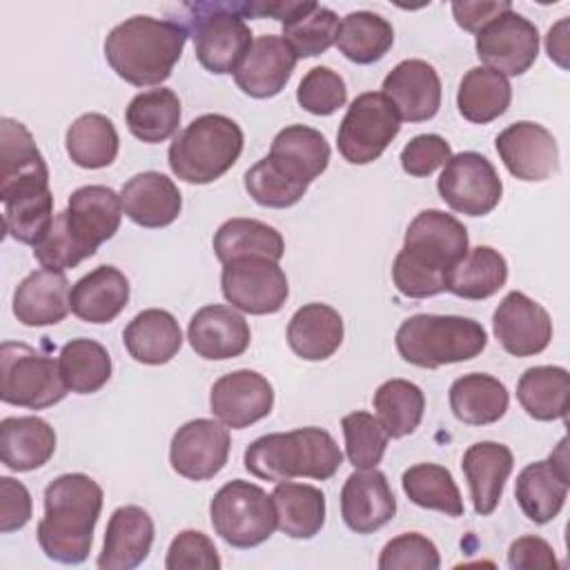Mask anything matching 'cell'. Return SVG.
<instances>
[{"instance_id":"6da1fadb","label":"cell","mask_w":570,"mask_h":570,"mask_svg":"<svg viewBox=\"0 0 570 570\" xmlns=\"http://www.w3.org/2000/svg\"><path fill=\"white\" fill-rule=\"evenodd\" d=\"M468 249V229L459 218L441 209L419 212L392 263L394 287L407 298L445 292L450 269Z\"/></svg>"},{"instance_id":"7a4b0ae2","label":"cell","mask_w":570,"mask_h":570,"mask_svg":"<svg viewBox=\"0 0 570 570\" xmlns=\"http://www.w3.org/2000/svg\"><path fill=\"white\" fill-rule=\"evenodd\" d=\"M102 499V488L82 472L53 479L45 488V517L36 530L42 552L58 563H82L91 550Z\"/></svg>"},{"instance_id":"3957f363","label":"cell","mask_w":570,"mask_h":570,"mask_svg":"<svg viewBox=\"0 0 570 570\" xmlns=\"http://www.w3.org/2000/svg\"><path fill=\"white\" fill-rule=\"evenodd\" d=\"M189 29L176 20L131 16L105 40V58L118 78L134 87L165 82L183 56Z\"/></svg>"},{"instance_id":"277c9868","label":"cell","mask_w":570,"mask_h":570,"mask_svg":"<svg viewBox=\"0 0 570 570\" xmlns=\"http://www.w3.org/2000/svg\"><path fill=\"white\" fill-rule=\"evenodd\" d=\"M245 470L256 479L281 483L298 476L327 481L343 465V452L323 428H298L258 436L245 448Z\"/></svg>"},{"instance_id":"5b68a950","label":"cell","mask_w":570,"mask_h":570,"mask_svg":"<svg viewBox=\"0 0 570 570\" xmlns=\"http://www.w3.org/2000/svg\"><path fill=\"white\" fill-rule=\"evenodd\" d=\"M394 341L405 363L436 370L479 356L488 345V332L468 316L414 314L399 325Z\"/></svg>"},{"instance_id":"8992f818","label":"cell","mask_w":570,"mask_h":570,"mask_svg":"<svg viewBox=\"0 0 570 570\" xmlns=\"http://www.w3.org/2000/svg\"><path fill=\"white\" fill-rule=\"evenodd\" d=\"M243 129L223 114L194 118L169 145L167 163L176 178L207 185L227 174L243 151Z\"/></svg>"},{"instance_id":"52a82bcc","label":"cell","mask_w":570,"mask_h":570,"mask_svg":"<svg viewBox=\"0 0 570 570\" xmlns=\"http://www.w3.org/2000/svg\"><path fill=\"white\" fill-rule=\"evenodd\" d=\"M189 31L198 62L216 76L234 73L252 47V29L245 22V2H196L187 4Z\"/></svg>"},{"instance_id":"ba28073f","label":"cell","mask_w":570,"mask_h":570,"mask_svg":"<svg viewBox=\"0 0 570 570\" xmlns=\"http://www.w3.org/2000/svg\"><path fill=\"white\" fill-rule=\"evenodd\" d=\"M209 519L214 532L232 548H256L276 530L272 494L243 479L227 481L214 494Z\"/></svg>"},{"instance_id":"9c48e42d","label":"cell","mask_w":570,"mask_h":570,"mask_svg":"<svg viewBox=\"0 0 570 570\" xmlns=\"http://www.w3.org/2000/svg\"><path fill=\"white\" fill-rule=\"evenodd\" d=\"M58 361L27 343L0 345V399L16 407L45 410L67 396Z\"/></svg>"},{"instance_id":"30bf717a","label":"cell","mask_w":570,"mask_h":570,"mask_svg":"<svg viewBox=\"0 0 570 570\" xmlns=\"http://www.w3.org/2000/svg\"><path fill=\"white\" fill-rule=\"evenodd\" d=\"M399 131L401 118L394 105L381 91H365L350 102L338 125V154L352 165L374 163Z\"/></svg>"},{"instance_id":"8fae6325","label":"cell","mask_w":570,"mask_h":570,"mask_svg":"<svg viewBox=\"0 0 570 570\" xmlns=\"http://www.w3.org/2000/svg\"><path fill=\"white\" fill-rule=\"evenodd\" d=\"M220 289L232 307L256 316L276 314L289 296L285 272L276 261L263 256L223 263Z\"/></svg>"},{"instance_id":"7c38bea8","label":"cell","mask_w":570,"mask_h":570,"mask_svg":"<svg viewBox=\"0 0 570 570\" xmlns=\"http://www.w3.org/2000/svg\"><path fill=\"white\" fill-rule=\"evenodd\" d=\"M436 189L450 209L465 216H485L499 205L503 183L483 154L461 151L445 163Z\"/></svg>"},{"instance_id":"4fadbf2b","label":"cell","mask_w":570,"mask_h":570,"mask_svg":"<svg viewBox=\"0 0 570 570\" xmlns=\"http://www.w3.org/2000/svg\"><path fill=\"white\" fill-rule=\"evenodd\" d=\"M483 67L508 76L525 73L539 56V29L514 9L485 24L474 40Z\"/></svg>"},{"instance_id":"5bb4252c","label":"cell","mask_w":570,"mask_h":570,"mask_svg":"<svg viewBox=\"0 0 570 570\" xmlns=\"http://www.w3.org/2000/svg\"><path fill=\"white\" fill-rule=\"evenodd\" d=\"M229 448L227 425L214 419H194L174 432L169 463L189 481H207L225 468Z\"/></svg>"},{"instance_id":"9a60e30c","label":"cell","mask_w":570,"mask_h":570,"mask_svg":"<svg viewBox=\"0 0 570 570\" xmlns=\"http://www.w3.org/2000/svg\"><path fill=\"white\" fill-rule=\"evenodd\" d=\"M570 472H568V439L563 436L554 452L546 461L528 463L514 485V497L521 512L543 525L552 521L568 497Z\"/></svg>"},{"instance_id":"2e32d148","label":"cell","mask_w":570,"mask_h":570,"mask_svg":"<svg viewBox=\"0 0 570 570\" xmlns=\"http://www.w3.org/2000/svg\"><path fill=\"white\" fill-rule=\"evenodd\" d=\"M494 145L505 169L519 180L541 183L559 169L557 140L539 122H512L497 136Z\"/></svg>"},{"instance_id":"e0dca14e","label":"cell","mask_w":570,"mask_h":570,"mask_svg":"<svg viewBox=\"0 0 570 570\" xmlns=\"http://www.w3.org/2000/svg\"><path fill=\"white\" fill-rule=\"evenodd\" d=\"M209 407L223 425L243 430L272 412L274 387L254 370H234L214 381L209 390Z\"/></svg>"},{"instance_id":"ac0fdd59","label":"cell","mask_w":570,"mask_h":570,"mask_svg":"<svg viewBox=\"0 0 570 570\" xmlns=\"http://www.w3.org/2000/svg\"><path fill=\"white\" fill-rule=\"evenodd\" d=\"M492 330L501 347L519 358L541 354L552 338V318L523 292L503 296L492 316Z\"/></svg>"},{"instance_id":"d6986e66","label":"cell","mask_w":570,"mask_h":570,"mask_svg":"<svg viewBox=\"0 0 570 570\" xmlns=\"http://www.w3.org/2000/svg\"><path fill=\"white\" fill-rule=\"evenodd\" d=\"M396 514V499L376 468L354 470L341 490V517L356 534H372L387 525Z\"/></svg>"},{"instance_id":"ffe728a7","label":"cell","mask_w":570,"mask_h":570,"mask_svg":"<svg viewBox=\"0 0 570 570\" xmlns=\"http://www.w3.org/2000/svg\"><path fill=\"white\" fill-rule=\"evenodd\" d=\"M381 89L405 122H425L441 107V78L430 62L419 58L401 60L383 78Z\"/></svg>"},{"instance_id":"44dd1931","label":"cell","mask_w":570,"mask_h":570,"mask_svg":"<svg viewBox=\"0 0 570 570\" xmlns=\"http://www.w3.org/2000/svg\"><path fill=\"white\" fill-rule=\"evenodd\" d=\"M296 60V53L281 36H258L234 71V80L249 98H274L289 82Z\"/></svg>"},{"instance_id":"7402d4cb","label":"cell","mask_w":570,"mask_h":570,"mask_svg":"<svg viewBox=\"0 0 570 570\" xmlns=\"http://www.w3.org/2000/svg\"><path fill=\"white\" fill-rule=\"evenodd\" d=\"M33 187H49L47 163L31 131L13 120H0V200Z\"/></svg>"},{"instance_id":"603a6c76","label":"cell","mask_w":570,"mask_h":570,"mask_svg":"<svg viewBox=\"0 0 570 570\" xmlns=\"http://www.w3.org/2000/svg\"><path fill=\"white\" fill-rule=\"evenodd\" d=\"M187 338L200 358L227 361L249 347L252 330L245 316L232 305H205L191 316Z\"/></svg>"},{"instance_id":"cb8c5ba5","label":"cell","mask_w":570,"mask_h":570,"mask_svg":"<svg viewBox=\"0 0 570 570\" xmlns=\"http://www.w3.org/2000/svg\"><path fill=\"white\" fill-rule=\"evenodd\" d=\"M125 216L145 229L171 225L183 209L176 183L160 171H142L131 176L120 189Z\"/></svg>"},{"instance_id":"d4e9b609","label":"cell","mask_w":570,"mask_h":570,"mask_svg":"<svg viewBox=\"0 0 570 570\" xmlns=\"http://www.w3.org/2000/svg\"><path fill=\"white\" fill-rule=\"evenodd\" d=\"M67 223L80 243L96 254V249L114 238L122 218V200L111 187L85 185L78 187L67 203Z\"/></svg>"},{"instance_id":"484cf974","label":"cell","mask_w":570,"mask_h":570,"mask_svg":"<svg viewBox=\"0 0 570 570\" xmlns=\"http://www.w3.org/2000/svg\"><path fill=\"white\" fill-rule=\"evenodd\" d=\"M154 543V521L140 505H120L109 517L105 530L102 552L98 557L100 570H131L140 566Z\"/></svg>"},{"instance_id":"4316f807","label":"cell","mask_w":570,"mask_h":570,"mask_svg":"<svg viewBox=\"0 0 570 570\" xmlns=\"http://www.w3.org/2000/svg\"><path fill=\"white\" fill-rule=\"evenodd\" d=\"M512 465V450L503 443L479 441L465 450L461 470L470 485V497L476 514L488 517L497 510Z\"/></svg>"},{"instance_id":"83f0119b","label":"cell","mask_w":570,"mask_h":570,"mask_svg":"<svg viewBox=\"0 0 570 570\" xmlns=\"http://www.w3.org/2000/svg\"><path fill=\"white\" fill-rule=\"evenodd\" d=\"M69 281L62 272L36 269L13 292V316L27 327L60 323L69 307Z\"/></svg>"},{"instance_id":"f1b7e54d","label":"cell","mask_w":570,"mask_h":570,"mask_svg":"<svg viewBox=\"0 0 570 570\" xmlns=\"http://www.w3.org/2000/svg\"><path fill=\"white\" fill-rule=\"evenodd\" d=\"M129 303V281L114 265H100L73 283L69 292L71 312L94 325L111 323Z\"/></svg>"},{"instance_id":"f546056e","label":"cell","mask_w":570,"mask_h":570,"mask_svg":"<svg viewBox=\"0 0 570 570\" xmlns=\"http://www.w3.org/2000/svg\"><path fill=\"white\" fill-rule=\"evenodd\" d=\"M267 158L292 180L309 187L330 165V145L318 129L307 125H287L269 147Z\"/></svg>"},{"instance_id":"4dcf8cb0","label":"cell","mask_w":570,"mask_h":570,"mask_svg":"<svg viewBox=\"0 0 570 570\" xmlns=\"http://www.w3.org/2000/svg\"><path fill=\"white\" fill-rule=\"evenodd\" d=\"M56 432L40 416H7L0 421V459L13 472H31L49 463Z\"/></svg>"},{"instance_id":"1f68e13d","label":"cell","mask_w":570,"mask_h":570,"mask_svg":"<svg viewBox=\"0 0 570 570\" xmlns=\"http://www.w3.org/2000/svg\"><path fill=\"white\" fill-rule=\"evenodd\" d=\"M122 343L134 361L142 365H163L178 354L183 345V330L174 314L149 307L129 321L122 332Z\"/></svg>"},{"instance_id":"d6a6232c","label":"cell","mask_w":570,"mask_h":570,"mask_svg":"<svg viewBox=\"0 0 570 570\" xmlns=\"http://www.w3.org/2000/svg\"><path fill=\"white\" fill-rule=\"evenodd\" d=\"M343 318L325 303H307L294 312L287 325V343L303 361H325L343 343Z\"/></svg>"},{"instance_id":"836d02e7","label":"cell","mask_w":570,"mask_h":570,"mask_svg":"<svg viewBox=\"0 0 570 570\" xmlns=\"http://www.w3.org/2000/svg\"><path fill=\"white\" fill-rule=\"evenodd\" d=\"M510 394L505 385L490 374L472 372L450 385V410L465 425H490L508 412Z\"/></svg>"},{"instance_id":"e575fe53","label":"cell","mask_w":570,"mask_h":570,"mask_svg":"<svg viewBox=\"0 0 570 570\" xmlns=\"http://www.w3.org/2000/svg\"><path fill=\"white\" fill-rule=\"evenodd\" d=\"M508 281V263L490 245L468 249L448 274L445 292L465 301H483L497 294Z\"/></svg>"},{"instance_id":"d590c367","label":"cell","mask_w":570,"mask_h":570,"mask_svg":"<svg viewBox=\"0 0 570 570\" xmlns=\"http://www.w3.org/2000/svg\"><path fill=\"white\" fill-rule=\"evenodd\" d=\"M276 528L292 539H312L325 523V494L307 483L281 481L272 492Z\"/></svg>"},{"instance_id":"8d00e7d4","label":"cell","mask_w":570,"mask_h":570,"mask_svg":"<svg viewBox=\"0 0 570 570\" xmlns=\"http://www.w3.org/2000/svg\"><path fill=\"white\" fill-rule=\"evenodd\" d=\"M512 100L510 80L488 67H472L459 82L456 107L459 114L474 122L485 125L503 116Z\"/></svg>"},{"instance_id":"74e56055","label":"cell","mask_w":570,"mask_h":570,"mask_svg":"<svg viewBox=\"0 0 570 570\" xmlns=\"http://www.w3.org/2000/svg\"><path fill=\"white\" fill-rule=\"evenodd\" d=\"M517 399L537 421L566 419L570 401V374L559 365H537L521 374Z\"/></svg>"},{"instance_id":"f35d334b","label":"cell","mask_w":570,"mask_h":570,"mask_svg":"<svg viewBox=\"0 0 570 570\" xmlns=\"http://www.w3.org/2000/svg\"><path fill=\"white\" fill-rule=\"evenodd\" d=\"M214 252L220 263L245 256H263L281 261L285 254V240L281 232L256 218H229L214 234Z\"/></svg>"},{"instance_id":"ab89813d","label":"cell","mask_w":570,"mask_h":570,"mask_svg":"<svg viewBox=\"0 0 570 570\" xmlns=\"http://www.w3.org/2000/svg\"><path fill=\"white\" fill-rule=\"evenodd\" d=\"M125 122L131 136L138 140L149 145L163 142L178 131L180 100L167 87L140 91L129 100Z\"/></svg>"},{"instance_id":"60d3db41","label":"cell","mask_w":570,"mask_h":570,"mask_svg":"<svg viewBox=\"0 0 570 570\" xmlns=\"http://www.w3.org/2000/svg\"><path fill=\"white\" fill-rule=\"evenodd\" d=\"M338 29L341 18L332 9L301 0L294 13L283 22L281 38L292 47L296 58H314L336 45Z\"/></svg>"},{"instance_id":"b9f144b4","label":"cell","mask_w":570,"mask_h":570,"mask_svg":"<svg viewBox=\"0 0 570 570\" xmlns=\"http://www.w3.org/2000/svg\"><path fill=\"white\" fill-rule=\"evenodd\" d=\"M118 131L102 114H82L65 134L67 154L82 169L109 167L118 156Z\"/></svg>"},{"instance_id":"7bdbcfd3","label":"cell","mask_w":570,"mask_h":570,"mask_svg":"<svg viewBox=\"0 0 570 570\" xmlns=\"http://www.w3.org/2000/svg\"><path fill=\"white\" fill-rule=\"evenodd\" d=\"M58 370L69 392L94 394L111 379V356L94 338H71L60 347Z\"/></svg>"},{"instance_id":"ee69618b","label":"cell","mask_w":570,"mask_h":570,"mask_svg":"<svg viewBox=\"0 0 570 570\" xmlns=\"http://www.w3.org/2000/svg\"><path fill=\"white\" fill-rule=\"evenodd\" d=\"M394 45L392 24L374 11H352L341 20L336 47L356 65L379 62Z\"/></svg>"},{"instance_id":"f6af8a7d","label":"cell","mask_w":570,"mask_h":570,"mask_svg":"<svg viewBox=\"0 0 570 570\" xmlns=\"http://www.w3.org/2000/svg\"><path fill=\"white\" fill-rule=\"evenodd\" d=\"M374 410L376 419L392 439H401L412 434L425 412L423 390L405 379H390L381 383L374 392Z\"/></svg>"},{"instance_id":"bcb514c9","label":"cell","mask_w":570,"mask_h":570,"mask_svg":"<svg viewBox=\"0 0 570 570\" xmlns=\"http://www.w3.org/2000/svg\"><path fill=\"white\" fill-rule=\"evenodd\" d=\"M4 232L24 245L36 247L53 223V194L49 187H33L2 198Z\"/></svg>"},{"instance_id":"7dc6e473","label":"cell","mask_w":570,"mask_h":570,"mask_svg":"<svg viewBox=\"0 0 570 570\" xmlns=\"http://www.w3.org/2000/svg\"><path fill=\"white\" fill-rule=\"evenodd\" d=\"M405 497L425 510H439L448 517L463 514V499L448 468L439 463H416L401 476Z\"/></svg>"},{"instance_id":"c3c4849f","label":"cell","mask_w":570,"mask_h":570,"mask_svg":"<svg viewBox=\"0 0 570 570\" xmlns=\"http://www.w3.org/2000/svg\"><path fill=\"white\" fill-rule=\"evenodd\" d=\"M345 452L354 470L376 468L387 448V432L370 412H350L341 419Z\"/></svg>"},{"instance_id":"681fc988","label":"cell","mask_w":570,"mask_h":570,"mask_svg":"<svg viewBox=\"0 0 570 570\" xmlns=\"http://www.w3.org/2000/svg\"><path fill=\"white\" fill-rule=\"evenodd\" d=\"M245 191L252 196L254 203L269 209H285L296 205L305 191L307 185L292 180L285 176L267 156L261 158L256 165H252L245 171Z\"/></svg>"},{"instance_id":"f907efd6","label":"cell","mask_w":570,"mask_h":570,"mask_svg":"<svg viewBox=\"0 0 570 570\" xmlns=\"http://www.w3.org/2000/svg\"><path fill=\"white\" fill-rule=\"evenodd\" d=\"M94 256L91 249H87L80 238L71 232L67 223L65 209L56 214L47 236L33 247V258L45 267L53 272H65L82 263L85 258Z\"/></svg>"},{"instance_id":"816d5d0a","label":"cell","mask_w":570,"mask_h":570,"mask_svg":"<svg viewBox=\"0 0 570 570\" xmlns=\"http://www.w3.org/2000/svg\"><path fill=\"white\" fill-rule=\"evenodd\" d=\"M296 102L314 116H332L347 102L345 80L330 67H312L298 82Z\"/></svg>"},{"instance_id":"f5cc1de1","label":"cell","mask_w":570,"mask_h":570,"mask_svg":"<svg viewBox=\"0 0 570 570\" xmlns=\"http://www.w3.org/2000/svg\"><path fill=\"white\" fill-rule=\"evenodd\" d=\"M441 566L434 541L421 532H403L390 539L379 557V570H436Z\"/></svg>"},{"instance_id":"db71d44e","label":"cell","mask_w":570,"mask_h":570,"mask_svg":"<svg viewBox=\"0 0 570 570\" xmlns=\"http://www.w3.org/2000/svg\"><path fill=\"white\" fill-rule=\"evenodd\" d=\"M167 570H218L220 557L214 541L198 530L178 532L167 550Z\"/></svg>"},{"instance_id":"11a10c76","label":"cell","mask_w":570,"mask_h":570,"mask_svg":"<svg viewBox=\"0 0 570 570\" xmlns=\"http://www.w3.org/2000/svg\"><path fill=\"white\" fill-rule=\"evenodd\" d=\"M452 158L450 142L439 134L414 136L401 151V167L414 178H425Z\"/></svg>"},{"instance_id":"9f6ffc18","label":"cell","mask_w":570,"mask_h":570,"mask_svg":"<svg viewBox=\"0 0 570 570\" xmlns=\"http://www.w3.org/2000/svg\"><path fill=\"white\" fill-rule=\"evenodd\" d=\"M31 494L24 483L0 476V532L9 534L24 528L31 519Z\"/></svg>"},{"instance_id":"6f0895ef","label":"cell","mask_w":570,"mask_h":570,"mask_svg":"<svg viewBox=\"0 0 570 570\" xmlns=\"http://www.w3.org/2000/svg\"><path fill=\"white\" fill-rule=\"evenodd\" d=\"M508 566L512 570H554L557 557L552 546L534 534L519 537L508 548Z\"/></svg>"},{"instance_id":"680465c9","label":"cell","mask_w":570,"mask_h":570,"mask_svg":"<svg viewBox=\"0 0 570 570\" xmlns=\"http://www.w3.org/2000/svg\"><path fill=\"white\" fill-rule=\"evenodd\" d=\"M512 4L508 0H492V2H452L454 22L470 33H479L485 24H490L501 13L510 11Z\"/></svg>"},{"instance_id":"91938a15","label":"cell","mask_w":570,"mask_h":570,"mask_svg":"<svg viewBox=\"0 0 570 570\" xmlns=\"http://www.w3.org/2000/svg\"><path fill=\"white\" fill-rule=\"evenodd\" d=\"M566 27H568V20L563 18L561 22H557L554 27H550L548 31V38H546V49H548V56L550 60H554L559 67H568L566 62V53H568V36H566Z\"/></svg>"}]
</instances>
